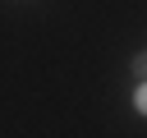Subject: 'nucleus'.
<instances>
[{
  "label": "nucleus",
  "instance_id": "f257e3e1",
  "mask_svg": "<svg viewBox=\"0 0 147 138\" xmlns=\"http://www.w3.org/2000/svg\"><path fill=\"white\" fill-rule=\"evenodd\" d=\"M129 69H133V78H147V51H138V55L129 60Z\"/></svg>",
  "mask_w": 147,
  "mask_h": 138
},
{
  "label": "nucleus",
  "instance_id": "f03ea898",
  "mask_svg": "<svg viewBox=\"0 0 147 138\" xmlns=\"http://www.w3.org/2000/svg\"><path fill=\"white\" fill-rule=\"evenodd\" d=\"M133 106H138V115H147V78H138V92H133Z\"/></svg>",
  "mask_w": 147,
  "mask_h": 138
}]
</instances>
